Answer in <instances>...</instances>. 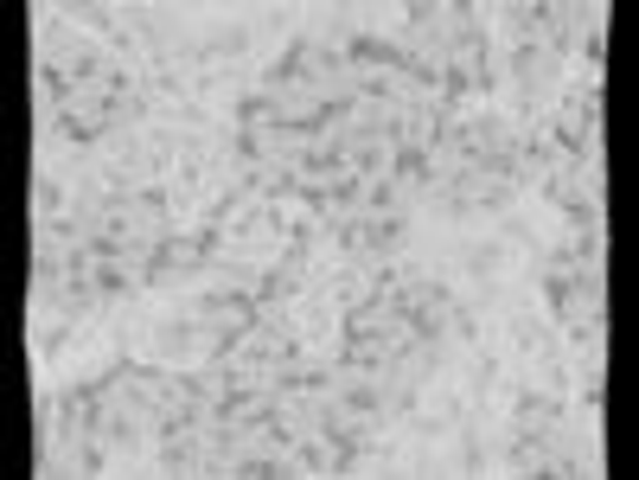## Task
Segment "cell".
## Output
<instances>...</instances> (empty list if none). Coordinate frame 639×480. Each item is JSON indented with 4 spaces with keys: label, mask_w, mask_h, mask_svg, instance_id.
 Returning a JSON list of instances; mask_svg holds the SVG:
<instances>
[{
    "label": "cell",
    "mask_w": 639,
    "mask_h": 480,
    "mask_svg": "<svg viewBox=\"0 0 639 480\" xmlns=\"http://www.w3.org/2000/svg\"><path fill=\"white\" fill-rule=\"evenodd\" d=\"M205 257H212V244H205L199 231H167V244H161V276H179V269H199Z\"/></svg>",
    "instance_id": "obj_1"
},
{
    "label": "cell",
    "mask_w": 639,
    "mask_h": 480,
    "mask_svg": "<svg viewBox=\"0 0 639 480\" xmlns=\"http://www.w3.org/2000/svg\"><path fill=\"white\" fill-rule=\"evenodd\" d=\"M551 423H556V403H551V397H524V403H518V436H544Z\"/></svg>",
    "instance_id": "obj_2"
}]
</instances>
